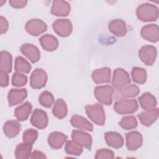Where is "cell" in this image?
<instances>
[{"label": "cell", "mask_w": 159, "mask_h": 159, "mask_svg": "<svg viewBox=\"0 0 159 159\" xmlns=\"http://www.w3.org/2000/svg\"><path fill=\"white\" fill-rule=\"evenodd\" d=\"M136 15L143 22L155 21L158 17V8L154 4L145 2L137 7Z\"/></svg>", "instance_id": "obj_1"}, {"label": "cell", "mask_w": 159, "mask_h": 159, "mask_svg": "<svg viewBox=\"0 0 159 159\" xmlns=\"http://www.w3.org/2000/svg\"><path fill=\"white\" fill-rule=\"evenodd\" d=\"M86 112L94 123L98 125H104L106 120V116L103 106L100 104H95L93 105H87L85 107Z\"/></svg>", "instance_id": "obj_2"}, {"label": "cell", "mask_w": 159, "mask_h": 159, "mask_svg": "<svg viewBox=\"0 0 159 159\" xmlns=\"http://www.w3.org/2000/svg\"><path fill=\"white\" fill-rule=\"evenodd\" d=\"M139 105L135 99H122L117 100L114 105V111L119 114H132L137 111Z\"/></svg>", "instance_id": "obj_3"}, {"label": "cell", "mask_w": 159, "mask_h": 159, "mask_svg": "<svg viewBox=\"0 0 159 159\" xmlns=\"http://www.w3.org/2000/svg\"><path fill=\"white\" fill-rule=\"evenodd\" d=\"M114 88L109 85L96 86L94 94L98 101L103 104L111 105L112 102Z\"/></svg>", "instance_id": "obj_4"}, {"label": "cell", "mask_w": 159, "mask_h": 159, "mask_svg": "<svg viewBox=\"0 0 159 159\" xmlns=\"http://www.w3.org/2000/svg\"><path fill=\"white\" fill-rule=\"evenodd\" d=\"M55 33L60 37H66L69 36L73 30V25L71 21L67 19H58L52 25Z\"/></svg>", "instance_id": "obj_5"}, {"label": "cell", "mask_w": 159, "mask_h": 159, "mask_svg": "<svg viewBox=\"0 0 159 159\" xmlns=\"http://www.w3.org/2000/svg\"><path fill=\"white\" fill-rule=\"evenodd\" d=\"M140 93L139 88L135 84L125 86L122 88H116L114 91L113 96L115 99L120 100L137 96Z\"/></svg>", "instance_id": "obj_6"}, {"label": "cell", "mask_w": 159, "mask_h": 159, "mask_svg": "<svg viewBox=\"0 0 159 159\" xmlns=\"http://www.w3.org/2000/svg\"><path fill=\"white\" fill-rule=\"evenodd\" d=\"M157 49L153 45H146L141 47L139 52V57L146 65H152L157 57Z\"/></svg>", "instance_id": "obj_7"}, {"label": "cell", "mask_w": 159, "mask_h": 159, "mask_svg": "<svg viewBox=\"0 0 159 159\" xmlns=\"http://www.w3.org/2000/svg\"><path fill=\"white\" fill-rule=\"evenodd\" d=\"M25 28L29 34L33 36H38L47 30V25L41 19H32L27 22Z\"/></svg>", "instance_id": "obj_8"}, {"label": "cell", "mask_w": 159, "mask_h": 159, "mask_svg": "<svg viewBox=\"0 0 159 159\" xmlns=\"http://www.w3.org/2000/svg\"><path fill=\"white\" fill-rule=\"evenodd\" d=\"M130 83L129 73L121 68L114 70L112 80V84L116 89L127 86Z\"/></svg>", "instance_id": "obj_9"}, {"label": "cell", "mask_w": 159, "mask_h": 159, "mask_svg": "<svg viewBox=\"0 0 159 159\" xmlns=\"http://www.w3.org/2000/svg\"><path fill=\"white\" fill-rule=\"evenodd\" d=\"M47 81V73L42 68H36L31 74L30 84L34 89L43 88Z\"/></svg>", "instance_id": "obj_10"}, {"label": "cell", "mask_w": 159, "mask_h": 159, "mask_svg": "<svg viewBox=\"0 0 159 159\" xmlns=\"http://www.w3.org/2000/svg\"><path fill=\"white\" fill-rule=\"evenodd\" d=\"M30 123L33 126L39 129H45L48 123L47 113L41 109H35L30 117Z\"/></svg>", "instance_id": "obj_11"}, {"label": "cell", "mask_w": 159, "mask_h": 159, "mask_svg": "<svg viewBox=\"0 0 159 159\" xmlns=\"http://www.w3.org/2000/svg\"><path fill=\"white\" fill-rule=\"evenodd\" d=\"M126 146L129 150H136L143 143V137L138 131H131L125 134Z\"/></svg>", "instance_id": "obj_12"}, {"label": "cell", "mask_w": 159, "mask_h": 159, "mask_svg": "<svg viewBox=\"0 0 159 159\" xmlns=\"http://www.w3.org/2000/svg\"><path fill=\"white\" fill-rule=\"evenodd\" d=\"M71 137L73 140L78 144L88 150H91L92 145V137L89 134L84 131L74 130L72 132Z\"/></svg>", "instance_id": "obj_13"}, {"label": "cell", "mask_w": 159, "mask_h": 159, "mask_svg": "<svg viewBox=\"0 0 159 159\" xmlns=\"http://www.w3.org/2000/svg\"><path fill=\"white\" fill-rule=\"evenodd\" d=\"M142 37L151 42H157L159 39V29L157 24H147L144 25L140 32Z\"/></svg>", "instance_id": "obj_14"}, {"label": "cell", "mask_w": 159, "mask_h": 159, "mask_svg": "<svg viewBox=\"0 0 159 159\" xmlns=\"http://www.w3.org/2000/svg\"><path fill=\"white\" fill-rule=\"evenodd\" d=\"M27 91L25 89L12 88L8 93L7 100L9 106H14L21 103L27 97Z\"/></svg>", "instance_id": "obj_15"}, {"label": "cell", "mask_w": 159, "mask_h": 159, "mask_svg": "<svg viewBox=\"0 0 159 159\" xmlns=\"http://www.w3.org/2000/svg\"><path fill=\"white\" fill-rule=\"evenodd\" d=\"M20 52L25 55L30 61L35 63L40 58V53L37 47L30 43H24L20 47Z\"/></svg>", "instance_id": "obj_16"}, {"label": "cell", "mask_w": 159, "mask_h": 159, "mask_svg": "<svg viewBox=\"0 0 159 159\" xmlns=\"http://www.w3.org/2000/svg\"><path fill=\"white\" fill-rule=\"evenodd\" d=\"M70 5L66 1L55 0L53 1L51 13L56 16H67L70 12Z\"/></svg>", "instance_id": "obj_17"}, {"label": "cell", "mask_w": 159, "mask_h": 159, "mask_svg": "<svg viewBox=\"0 0 159 159\" xmlns=\"http://www.w3.org/2000/svg\"><path fill=\"white\" fill-rule=\"evenodd\" d=\"M111 70L108 67L96 69L93 71L91 77L93 81L96 84L107 83L111 80Z\"/></svg>", "instance_id": "obj_18"}, {"label": "cell", "mask_w": 159, "mask_h": 159, "mask_svg": "<svg viewBox=\"0 0 159 159\" xmlns=\"http://www.w3.org/2000/svg\"><path fill=\"white\" fill-rule=\"evenodd\" d=\"M68 137L60 132H53L48 136V143L49 146L55 150L60 149L66 142Z\"/></svg>", "instance_id": "obj_19"}, {"label": "cell", "mask_w": 159, "mask_h": 159, "mask_svg": "<svg viewBox=\"0 0 159 159\" xmlns=\"http://www.w3.org/2000/svg\"><path fill=\"white\" fill-rule=\"evenodd\" d=\"M158 108H155L151 111H143L139 114L137 117L142 125L149 127L157 120L158 117Z\"/></svg>", "instance_id": "obj_20"}, {"label": "cell", "mask_w": 159, "mask_h": 159, "mask_svg": "<svg viewBox=\"0 0 159 159\" xmlns=\"http://www.w3.org/2000/svg\"><path fill=\"white\" fill-rule=\"evenodd\" d=\"M108 28L111 32L117 37H123L127 34L126 24L122 19H116L112 20L109 23Z\"/></svg>", "instance_id": "obj_21"}, {"label": "cell", "mask_w": 159, "mask_h": 159, "mask_svg": "<svg viewBox=\"0 0 159 159\" xmlns=\"http://www.w3.org/2000/svg\"><path fill=\"white\" fill-rule=\"evenodd\" d=\"M39 42L42 48L49 52L55 50L58 47V41L57 39L51 34H45L39 39Z\"/></svg>", "instance_id": "obj_22"}, {"label": "cell", "mask_w": 159, "mask_h": 159, "mask_svg": "<svg viewBox=\"0 0 159 159\" xmlns=\"http://www.w3.org/2000/svg\"><path fill=\"white\" fill-rule=\"evenodd\" d=\"M104 139L107 144L112 148H119L123 146L124 138L116 132H107L104 134Z\"/></svg>", "instance_id": "obj_23"}, {"label": "cell", "mask_w": 159, "mask_h": 159, "mask_svg": "<svg viewBox=\"0 0 159 159\" xmlns=\"http://www.w3.org/2000/svg\"><path fill=\"white\" fill-rule=\"evenodd\" d=\"M139 101L142 108L145 111H151L155 108L157 100L150 93L146 92L139 97Z\"/></svg>", "instance_id": "obj_24"}, {"label": "cell", "mask_w": 159, "mask_h": 159, "mask_svg": "<svg viewBox=\"0 0 159 159\" xmlns=\"http://www.w3.org/2000/svg\"><path fill=\"white\" fill-rule=\"evenodd\" d=\"M20 124L16 120H7L3 125V132L9 138L16 137L20 130Z\"/></svg>", "instance_id": "obj_25"}, {"label": "cell", "mask_w": 159, "mask_h": 159, "mask_svg": "<svg viewBox=\"0 0 159 159\" xmlns=\"http://www.w3.org/2000/svg\"><path fill=\"white\" fill-rule=\"evenodd\" d=\"M70 122L73 127L81 130L89 132H91L93 130L92 124L84 117L78 115L73 116L70 119Z\"/></svg>", "instance_id": "obj_26"}, {"label": "cell", "mask_w": 159, "mask_h": 159, "mask_svg": "<svg viewBox=\"0 0 159 159\" xmlns=\"http://www.w3.org/2000/svg\"><path fill=\"white\" fill-rule=\"evenodd\" d=\"M32 109V106L30 102L26 101L15 109L14 116L19 121L25 120L30 114Z\"/></svg>", "instance_id": "obj_27"}, {"label": "cell", "mask_w": 159, "mask_h": 159, "mask_svg": "<svg viewBox=\"0 0 159 159\" xmlns=\"http://www.w3.org/2000/svg\"><path fill=\"white\" fill-rule=\"evenodd\" d=\"M32 145L23 142L18 144L15 149L14 155L17 159H27L31 155Z\"/></svg>", "instance_id": "obj_28"}, {"label": "cell", "mask_w": 159, "mask_h": 159, "mask_svg": "<svg viewBox=\"0 0 159 159\" xmlns=\"http://www.w3.org/2000/svg\"><path fill=\"white\" fill-rule=\"evenodd\" d=\"M53 114L58 119L65 117L68 113V108L65 101L63 99H58L54 103L52 109Z\"/></svg>", "instance_id": "obj_29"}, {"label": "cell", "mask_w": 159, "mask_h": 159, "mask_svg": "<svg viewBox=\"0 0 159 159\" xmlns=\"http://www.w3.org/2000/svg\"><path fill=\"white\" fill-rule=\"evenodd\" d=\"M0 70L7 73L11 72L12 57L11 54L7 51H1L0 53Z\"/></svg>", "instance_id": "obj_30"}, {"label": "cell", "mask_w": 159, "mask_h": 159, "mask_svg": "<svg viewBox=\"0 0 159 159\" xmlns=\"http://www.w3.org/2000/svg\"><path fill=\"white\" fill-rule=\"evenodd\" d=\"M14 69L18 73H29L31 70V65L25 58L18 56L15 59Z\"/></svg>", "instance_id": "obj_31"}, {"label": "cell", "mask_w": 159, "mask_h": 159, "mask_svg": "<svg viewBox=\"0 0 159 159\" xmlns=\"http://www.w3.org/2000/svg\"><path fill=\"white\" fill-rule=\"evenodd\" d=\"M131 75L133 81L137 84H144L147 80V72L143 68L134 67L132 70Z\"/></svg>", "instance_id": "obj_32"}, {"label": "cell", "mask_w": 159, "mask_h": 159, "mask_svg": "<svg viewBox=\"0 0 159 159\" xmlns=\"http://www.w3.org/2000/svg\"><path fill=\"white\" fill-rule=\"evenodd\" d=\"M64 150L67 154L76 156L80 155L83 151V147L73 140L66 141Z\"/></svg>", "instance_id": "obj_33"}, {"label": "cell", "mask_w": 159, "mask_h": 159, "mask_svg": "<svg viewBox=\"0 0 159 159\" xmlns=\"http://www.w3.org/2000/svg\"><path fill=\"white\" fill-rule=\"evenodd\" d=\"M119 124L122 129L129 130L135 129L137 126L138 122L134 116H127L122 118Z\"/></svg>", "instance_id": "obj_34"}, {"label": "cell", "mask_w": 159, "mask_h": 159, "mask_svg": "<svg viewBox=\"0 0 159 159\" xmlns=\"http://www.w3.org/2000/svg\"><path fill=\"white\" fill-rule=\"evenodd\" d=\"M39 101L42 106L48 108L53 105L54 102V98L50 92L44 91L40 94Z\"/></svg>", "instance_id": "obj_35"}, {"label": "cell", "mask_w": 159, "mask_h": 159, "mask_svg": "<svg viewBox=\"0 0 159 159\" xmlns=\"http://www.w3.org/2000/svg\"><path fill=\"white\" fill-rule=\"evenodd\" d=\"M39 132L34 129H28L23 133L22 140L24 142L32 145L37 139Z\"/></svg>", "instance_id": "obj_36"}, {"label": "cell", "mask_w": 159, "mask_h": 159, "mask_svg": "<svg viewBox=\"0 0 159 159\" xmlns=\"http://www.w3.org/2000/svg\"><path fill=\"white\" fill-rule=\"evenodd\" d=\"M27 83V77L21 73H14L12 76V84L14 86L20 87Z\"/></svg>", "instance_id": "obj_37"}, {"label": "cell", "mask_w": 159, "mask_h": 159, "mask_svg": "<svg viewBox=\"0 0 159 159\" xmlns=\"http://www.w3.org/2000/svg\"><path fill=\"white\" fill-rule=\"evenodd\" d=\"M114 157V152L107 148H101L96 152L95 158H113Z\"/></svg>", "instance_id": "obj_38"}, {"label": "cell", "mask_w": 159, "mask_h": 159, "mask_svg": "<svg viewBox=\"0 0 159 159\" xmlns=\"http://www.w3.org/2000/svg\"><path fill=\"white\" fill-rule=\"evenodd\" d=\"M9 28V24L7 19L3 16L0 17V32L1 34L6 33Z\"/></svg>", "instance_id": "obj_39"}, {"label": "cell", "mask_w": 159, "mask_h": 159, "mask_svg": "<svg viewBox=\"0 0 159 159\" xmlns=\"http://www.w3.org/2000/svg\"><path fill=\"white\" fill-rule=\"evenodd\" d=\"M10 5L15 8H22L25 6L27 3V1L26 0H10L9 1Z\"/></svg>", "instance_id": "obj_40"}, {"label": "cell", "mask_w": 159, "mask_h": 159, "mask_svg": "<svg viewBox=\"0 0 159 159\" xmlns=\"http://www.w3.org/2000/svg\"><path fill=\"white\" fill-rule=\"evenodd\" d=\"M0 84L1 87H6L9 84V76L2 71H0Z\"/></svg>", "instance_id": "obj_41"}, {"label": "cell", "mask_w": 159, "mask_h": 159, "mask_svg": "<svg viewBox=\"0 0 159 159\" xmlns=\"http://www.w3.org/2000/svg\"><path fill=\"white\" fill-rule=\"evenodd\" d=\"M30 158H46L45 155L41 151L39 150H34L30 157Z\"/></svg>", "instance_id": "obj_42"}]
</instances>
